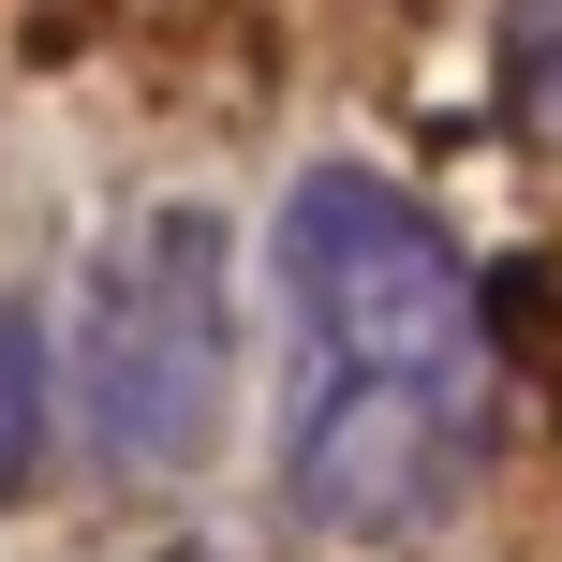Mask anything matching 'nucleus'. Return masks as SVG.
Wrapping results in <instances>:
<instances>
[{"mask_svg":"<svg viewBox=\"0 0 562 562\" xmlns=\"http://www.w3.org/2000/svg\"><path fill=\"white\" fill-rule=\"evenodd\" d=\"M281 311H296L281 504L340 548L429 533L504 429V356H488V296L459 237L400 178L311 164L281 193Z\"/></svg>","mask_w":562,"mask_h":562,"instance_id":"nucleus-1","label":"nucleus"},{"mask_svg":"<svg viewBox=\"0 0 562 562\" xmlns=\"http://www.w3.org/2000/svg\"><path fill=\"white\" fill-rule=\"evenodd\" d=\"M134 562H267L252 533H164V548H134Z\"/></svg>","mask_w":562,"mask_h":562,"instance_id":"nucleus-5","label":"nucleus"},{"mask_svg":"<svg viewBox=\"0 0 562 562\" xmlns=\"http://www.w3.org/2000/svg\"><path fill=\"white\" fill-rule=\"evenodd\" d=\"M45 429H59V370H45V311H0V504L45 474Z\"/></svg>","mask_w":562,"mask_h":562,"instance_id":"nucleus-3","label":"nucleus"},{"mask_svg":"<svg viewBox=\"0 0 562 562\" xmlns=\"http://www.w3.org/2000/svg\"><path fill=\"white\" fill-rule=\"evenodd\" d=\"M533 134L562 148V0H548V30H533Z\"/></svg>","mask_w":562,"mask_h":562,"instance_id":"nucleus-4","label":"nucleus"},{"mask_svg":"<svg viewBox=\"0 0 562 562\" xmlns=\"http://www.w3.org/2000/svg\"><path fill=\"white\" fill-rule=\"evenodd\" d=\"M59 429H75L104 474L164 488L207 459L237 385V252H223V207L193 193H148L134 223L89 252L75 311H59Z\"/></svg>","mask_w":562,"mask_h":562,"instance_id":"nucleus-2","label":"nucleus"}]
</instances>
